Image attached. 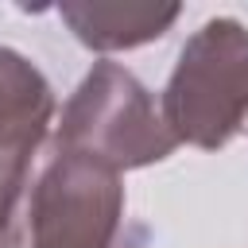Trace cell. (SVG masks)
<instances>
[{
	"mask_svg": "<svg viewBox=\"0 0 248 248\" xmlns=\"http://www.w3.org/2000/svg\"><path fill=\"white\" fill-rule=\"evenodd\" d=\"M58 16L74 31V39L97 54L132 50L143 43H155L170 31V23L182 16L178 4H81L66 0L58 4Z\"/></svg>",
	"mask_w": 248,
	"mask_h": 248,
	"instance_id": "obj_4",
	"label": "cell"
},
{
	"mask_svg": "<svg viewBox=\"0 0 248 248\" xmlns=\"http://www.w3.org/2000/svg\"><path fill=\"white\" fill-rule=\"evenodd\" d=\"M178 143L221 151L248 124V27L232 16L205 19L178 50L159 101Z\"/></svg>",
	"mask_w": 248,
	"mask_h": 248,
	"instance_id": "obj_1",
	"label": "cell"
},
{
	"mask_svg": "<svg viewBox=\"0 0 248 248\" xmlns=\"http://www.w3.org/2000/svg\"><path fill=\"white\" fill-rule=\"evenodd\" d=\"M54 120V89L43 70L12 50L0 46V155L27 151L50 136Z\"/></svg>",
	"mask_w": 248,
	"mask_h": 248,
	"instance_id": "obj_3",
	"label": "cell"
},
{
	"mask_svg": "<svg viewBox=\"0 0 248 248\" xmlns=\"http://www.w3.org/2000/svg\"><path fill=\"white\" fill-rule=\"evenodd\" d=\"M54 140L116 174L163 163L178 147L143 81L108 58L93 62V70L70 93Z\"/></svg>",
	"mask_w": 248,
	"mask_h": 248,
	"instance_id": "obj_2",
	"label": "cell"
}]
</instances>
